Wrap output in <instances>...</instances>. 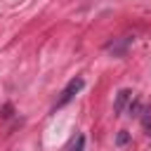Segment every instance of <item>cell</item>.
<instances>
[{
    "label": "cell",
    "instance_id": "1",
    "mask_svg": "<svg viewBox=\"0 0 151 151\" xmlns=\"http://www.w3.org/2000/svg\"><path fill=\"white\" fill-rule=\"evenodd\" d=\"M83 85H85V80L78 76V78H73V80H68V85L64 87V92H61V97L57 99V104H54V109H61V106H66L80 90H83Z\"/></svg>",
    "mask_w": 151,
    "mask_h": 151
},
{
    "label": "cell",
    "instance_id": "2",
    "mask_svg": "<svg viewBox=\"0 0 151 151\" xmlns=\"http://www.w3.org/2000/svg\"><path fill=\"white\" fill-rule=\"evenodd\" d=\"M132 94H134L132 90H120V92L116 94V101H113V111H116V116L125 113V109H127V106H130V101L134 99Z\"/></svg>",
    "mask_w": 151,
    "mask_h": 151
},
{
    "label": "cell",
    "instance_id": "3",
    "mask_svg": "<svg viewBox=\"0 0 151 151\" xmlns=\"http://www.w3.org/2000/svg\"><path fill=\"white\" fill-rule=\"evenodd\" d=\"M127 45H130V38H120V40L109 42V45H106V52H111L113 57H123L125 50H127Z\"/></svg>",
    "mask_w": 151,
    "mask_h": 151
},
{
    "label": "cell",
    "instance_id": "4",
    "mask_svg": "<svg viewBox=\"0 0 151 151\" xmlns=\"http://www.w3.org/2000/svg\"><path fill=\"white\" fill-rule=\"evenodd\" d=\"M83 146H85V137H83V134H78V137H76V142H73V146H71V151H83Z\"/></svg>",
    "mask_w": 151,
    "mask_h": 151
},
{
    "label": "cell",
    "instance_id": "5",
    "mask_svg": "<svg viewBox=\"0 0 151 151\" xmlns=\"http://www.w3.org/2000/svg\"><path fill=\"white\" fill-rule=\"evenodd\" d=\"M127 139H130V137H127V132H125V130H120V132H118V137H116V142H118L120 146H123V144H127Z\"/></svg>",
    "mask_w": 151,
    "mask_h": 151
}]
</instances>
